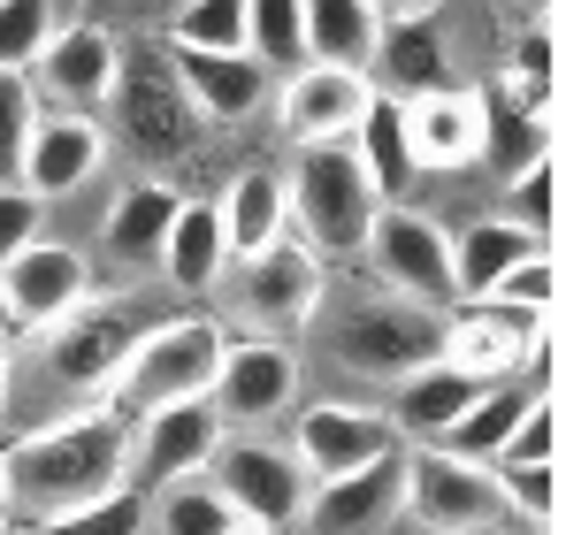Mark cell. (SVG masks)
Wrapping results in <instances>:
<instances>
[{
	"instance_id": "cell-1",
	"label": "cell",
	"mask_w": 566,
	"mask_h": 535,
	"mask_svg": "<svg viewBox=\"0 0 566 535\" xmlns=\"http://www.w3.org/2000/svg\"><path fill=\"white\" fill-rule=\"evenodd\" d=\"M123 466H130V421L115 406H85V413H62L46 429L0 437V490H8V513L23 528L123 490Z\"/></svg>"
},
{
	"instance_id": "cell-2",
	"label": "cell",
	"mask_w": 566,
	"mask_h": 535,
	"mask_svg": "<svg viewBox=\"0 0 566 535\" xmlns=\"http://www.w3.org/2000/svg\"><path fill=\"white\" fill-rule=\"evenodd\" d=\"M314 345L337 375L353 382H406L421 375L437 345H444V314L398 298V291H329L322 314H314Z\"/></svg>"
},
{
	"instance_id": "cell-3",
	"label": "cell",
	"mask_w": 566,
	"mask_h": 535,
	"mask_svg": "<svg viewBox=\"0 0 566 535\" xmlns=\"http://www.w3.org/2000/svg\"><path fill=\"white\" fill-rule=\"evenodd\" d=\"M107 138L123 146V154H138L146 169H177L199 154V138H207V123H199V107H191L185 77H177V54L161 46V39H130V46H115V85H107Z\"/></svg>"
},
{
	"instance_id": "cell-4",
	"label": "cell",
	"mask_w": 566,
	"mask_h": 535,
	"mask_svg": "<svg viewBox=\"0 0 566 535\" xmlns=\"http://www.w3.org/2000/svg\"><path fill=\"white\" fill-rule=\"evenodd\" d=\"M382 199L368 169L353 161V146H298L291 177H283V230H298L291 245H306L314 261H353L368 253V230H376Z\"/></svg>"
},
{
	"instance_id": "cell-5",
	"label": "cell",
	"mask_w": 566,
	"mask_h": 535,
	"mask_svg": "<svg viewBox=\"0 0 566 535\" xmlns=\"http://www.w3.org/2000/svg\"><path fill=\"white\" fill-rule=\"evenodd\" d=\"M222 345H230V329H222L214 314H169V322H154V329L130 345L115 390H107V406H115L123 421H138V413H161V406L207 398Z\"/></svg>"
},
{
	"instance_id": "cell-6",
	"label": "cell",
	"mask_w": 566,
	"mask_h": 535,
	"mask_svg": "<svg viewBox=\"0 0 566 535\" xmlns=\"http://www.w3.org/2000/svg\"><path fill=\"white\" fill-rule=\"evenodd\" d=\"M154 329V314H146V298L138 291H123V298H85V306H70L62 322H46L39 337V367H46V382H62L70 398H99L107 406V390H115V375H123V359L130 345Z\"/></svg>"
},
{
	"instance_id": "cell-7",
	"label": "cell",
	"mask_w": 566,
	"mask_h": 535,
	"mask_svg": "<svg viewBox=\"0 0 566 535\" xmlns=\"http://www.w3.org/2000/svg\"><path fill=\"white\" fill-rule=\"evenodd\" d=\"M398 466H406L398 513H406V521H421L429 535H490L497 521H505L490 466H474V459H460V451L413 444L406 459H398Z\"/></svg>"
},
{
	"instance_id": "cell-8",
	"label": "cell",
	"mask_w": 566,
	"mask_h": 535,
	"mask_svg": "<svg viewBox=\"0 0 566 535\" xmlns=\"http://www.w3.org/2000/svg\"><path fill=\"white\" fill-rule=\"evenodd\" d=\"M207 482L230 497V513L238 521H261V528H298V513H306V466L291 459V444H269V437H253V429H222V444L207 459Z\"/></svg>"
},
{
	"instance_id": "cell-9",
	"label": "cell",
	"mask_w": 566,
	"mask_h": 535,
	"mask_svg": "<svg viewBox=\"0 0 566 535\" xmlns=\"http://www.w3.org/2000/svg\"><path fill=\"white\" fill-rule=\"evenodd\" d=\"M222 283H230V314L253 322L261 337L314 329V314H322V298H329V268L314 261L306 245H291V238H276V245L253 253V261H230Z\"/></svg>"
},
{
	"instance_id": "cell-10",
	"label": "cell",
	"mask_w": 566,
	"mask_h": 535,
	"mask_svg": "<svg viewBox=\"0 0 566 535\" xmlns=\"http://www.w3.org/2000/svg\"><path fill=\"white\" fill-rule=\"evenodd\" d=\"M368 261H376L382 291H398V298H413V306H429V314L460 306V298H452V230H444L437 214L406 207V199L376 214Z\"/></svg>"
},
{
	"instance_id": "cell-11",
	"label": "cell",
	"mask_w": 566,
	"mask_h": 535,
	"mask_svg": "<svg viewBox=\"0 0 566 535\" xmlns=\"http://www.w3.org/2000/svg\"><path fill=\"white\" fill-rule=\"evenodd\" d=\"M207 406L222 429H261L298 406V353L283 337H230L214 359V382H207Z\"/></svg>"
},
{
	"instance_id": "cell-12",
	"label": "cell",
	"mask_w": 566,
	"mask_h": 535,
	"mask_svg": "<svg viewBox=\"0 0 566 535\" xmlns=\"http://www.w3.org/2000/svg\"><path fill=\"white\" fill-rule=\"evenodd\" d=\"M552 345V322L544 314H513V306H460L452 322H444V345L437 359L444 367H460L474 382H505V375H528L536 359Z\"/></svg>"
},
{
	"instance_id": "cell-13",
	"label": "cell",
	"mask_w": 566,
	"mask_h": 535,
	"mask_svg": "<svg viewBox=\"0 0 566 535\" xmlns=\"http://www.w3.org/2000/svg\"><path fill=\"white\" fill-rule=\"evenodd\" d=\"M214 444H222V421H214L207 398H191V406H161V413H138V421H130V466H123V490L154 497V490H169V482H185V474H207Z\"/></svg>"
},
{
	"instance_id": "cell-14",
	"label": "cell",
	"mask_w": 566,
	"mask_h": 535,
	"mask_svg": "<svg viewBox=\"0 0 566 535\" xmlns=\"http://www.w3.org/2000/svg\"><path fill=\"white\" fill-rule=\"evenodd\" d=\"M390 451H406L398 429L376 406H353V398H314L291 421V459L306 466V482H337V474H353L368 459H390Z\"/></svg>"
},
{
	"instance_id": "cell-15",
	"label": "cell",
	"mask_w": 566,
	"mask_h": 535,
	"mask_svg": "<svg viewBox=\"0 0 566 535\" xmlns=\"http://www.w3.org/2000/svg\"><path fill=\"white\" fill-rule=\"evenodd\" d=\"M93 298V261L77 245H54V238H31L15 261H0V306H8V329H46L62 322L70 306Z\"/></svg>"
},
{
	"instance_id": "cell-16",
	"label": "cell",
	"mask_w": 566,
	"mask_h": 535,
	"mask_svg": "<svg viewBox=\"0 0 566 535\" xmlns=\"http://www.w3.org/2000/svg\"><path fill=\"white\" fill-rule=\"evenodd\" d=\"M368 99H376V85H368L360 70L306 62V70H291V77H283L276 123H283V138H291V146H353V130H360Z\"/></svg>"
},
{
	"instance_id": "cell-17",
	"label": "cell",
	"mask_w": 566,
	"mask_h": 535,
	"mask_svg": "<svg viewBox=\"0 0 566 535\" xmlns=\"http://www.w3.org/2000/svg\"><path fill=\"white\" fill-rule=\"evenodd\" d=\"M115 46H123V39H115L107 23H54L46 54L23 70L31 92H39V107H62V115H93V107H107Z\"/></svg>"
},
{
	"instance_id": "cell-18",
	"label": "cell",
	"mask_w": 566,
	"mask_h": 535,
	"mask_svg": "<svg viewBox=\"0 0 566 535\" xmlns=\"http://www.w3.org/2000/svg\"><path fill=\"white\" fill-rule=\"evenodd\" d=\"M398 459H406V451L368 459V466H353V474H337V482H314L298 528L306 535H382L398 521V490H406V466H398Z\"/></svg>"
},
{
	"instance_id": "cell-19",
	"label": "cell",
	"mask_w": 566,
	"mask_h": 535,
	"mask_svg": "<svg viewBox=\"0 0 566 535\" xmlns=\"http://www.w3.org/2000/svg\"><path fill=\"white\" fill-rule=\"evenodd\" d=\"M474 107H482V154L474 161H490L497 183H513L521 169L552 161V99H536L513 77H497V85L474 92Z\"/></svg>"
},
{
	"instance_id": "cell-20",
	"label": "cell",
	"mask_w": 566,
	"mask_h": 535,
	"mask_svg": "<svg viewBox=\"0 0 566 535\" xmlns=\"http://www.w3.org/2000/svg\"><path fill=\"white\" fill-rule=\"evenodd\" d=\"M99 161H107V130H99L93 115H39L15 183L31 199H70V191H85L99 177Z\"/></svg>"
},
{
	"instance_id": "cell-21",
	"label": "cell",
	"mask_w": 566,
	"mask_h": 535,
	"mask_svg": "<svg viewBox=\"0 0 566 535\" xmlns=\"http://www.w3.org/2000/svg\"><path fill=\"white\" fill-rule=\"evenodd\" d=\"M398 123H406V154H413V177H429V169H474V154H482V107H474V92L444 85V92H421V99H406L398 107Z\"/></svg>"
},
{
	"instance_id": "cell-22",
	"label": "cell",
	"mask_w": 566,
	"mask_h": 535,
	"mask_svg": "<svg viewBox=\"0 0 566 535\" xmlns=\"http://www.w3.org/2000/svg\"><path fill=\"white\" fill-rule=\"evenodd\" d=\"M368 85L382 99H421V92H444L452 85V39L437 31V15H398L382 23L376 54H368Z\"/></svg>"
},
{
	"instance_id": "cell-23",
	"label": "cell",
	"mask_w": 566,
	"mask_h": 535,
	"mask_svg": "<svg viewBox=\"0 0 566 535\" xmlns=\"http://www.w3.org/2000/svg\"><path fill=\"white\" fill-rule=\"evenodd\" d=\"M177 54V46H169ZM177 77H185L191 107L207 130H238L269 107V70L253 54H177Z\"/></svg>"
},
{
	"instance_id": "cell-24",
	"label": "cell",
	"mask_w": 566,
	"mask_h": 535,
	"mask_svg": "<svg viewBox=\"0 0 566 535\" xmlns=\"http://www.w3.org/2000/svg\"><path fill=\"white\" fill-rule=\"evenodd\" d=\"M474 398H482V382H474V375L444 367V359H429L421 375L390 382V406H382V421L398 429V444H444V437H452V421L468 413Z\"/></svg>"
},
{
	"instance_id": "cell-25",
	"label": "cell",
	"mask_w": 566,
	"mask_h": 535,
	"mask_svg": "<svg viewBox=\"0 0 566 535\" xmlns=\"http://www.w3.org/2000/svg\"><path fill=\"white\" fill-rule=\"evenodd\" d=\"M177 183L161 177H130L115 199H107V253L123 275H154L161 268V238H169V222H177Z\"/></svg>"
},
{
	"instance_id": "cell-26",
	"label": "cell",
	"mask_w": 566,
	"mask_h": 535,
	"mask_svg": "<svg viewBox=\"0 0 566 535\" xmlns=\"http://www.w3.org/2000/svg\"><path fill=\"white\" fill-rule=\"evenodd\" d=\"M222 268H230V245H222V214L214 199H177V222L161 238V283L169 291H222Z\"/></svg>"
},
{
	"instance_id": "cell-27",
	"label": "cell",
	"mask_w": 566,
	"mask_h": 535,
	"mask_svg": "<svg viewBox=\"0 0 566 535\" xmlns=\"http://www.w3.org/2000/svg\"><path fill=\"white\" fill-rule=\"evenodd\" d=\"M528 253H552V245H536L521 222H505V214H482L468 230H452V298L474 306V298H490V283L505 275V268H521Z\"/></svg>"
},
{
	"instance_id": "cell-28",
	"label": "cell",
	"mask_w": 566,
	"mask_h": 535,
	"mask_svg": "<svg viewBox=\"0 0 566 535\" xmlns=\"http://www.w3.org/2000/svg\"><path fill=\"white\" fill-rule=\"evenodd\" d=\"M214 214H222V245H230V261L269 253L276 238H291V230H283V169H238V177L222 183Z\"/></svg>"
},
{
	"instance_id": "cell-29",
	"label": "cell",
	"mask_w": 566,
	"mask_h": 535,
	"mask_svg": "<svg viewBox=\"0 0 566 535\" xmlns=\"http://www.w3.org/2000/svg\"><path fill=\"white\" fill-rule=\"evenodd\" d=\"M298 31H306V62H329V70H360L368 77L382 15H376V0H298Z\"/></svg>"
},
{
	"instance_id": "cell-30",
	"label": "cell",
	"mask_w": 566,
	"mask_h": 535,
	"mask_svg": "<svg viewBox=\"0 0 566 535\" xmlns=\"http://www.w3.org/2000/svg\"><path fill=\"white\" fill-rule=\"evenodd\" d=\"M536 390H544L536 375H505V382H482V398H474L468 413L452 421L444 451H460V459H474V466H490V459L505 451V437H513V421L528 413V398H536Z\"/></svg>"
},
{
	"instance_id": "cell-31",
	"label": "cell",
	"mask_w": 566,
	"mask_h": 535,
	"mask_svg": "<svg viewBox=\"0 0 566 535\" xmlns=\"http://www.w3.org/2000/svg\"><path fill=\"white\" fill-rule=\"evenodd\" d=\"M353 161L368 169V183H376L382 207H398L406 191H413V154H406V123H398V99H368V115H360V130H353Z\"/></svg>"
},
{
	"instance_id": "cell-32",
	"label": "cell",
	"mask_w": 566,
	"mask_h": 535,
	"mask_svg": "<svg viewBox=\"0 0 566 535\" xmlns=\"http://www.w3.org/2000/svg\"><path fill=\"white\" fill-rule=\"evenodd\" d=\"M230 497L207 482V474H185L169 490L146 497V535H230Z\"/></svg>"
},
{
	"instance_id": "cell-33",
	"label": "cell",
	"mask_w": 566,
	"mask_h": 535,
	"mask_svg": "<svg viewBox=\"0 0 566 535\" xmlns=\"http://www.w3.org/2000/svg\"><path fill=\"white\" fill-rule=\"evenodd\" d=\"M245 54H253L269 77H291V70H306L298 0H245Z\"/></svg>"
},
{
	"instance_id": "cell-34",
	"label": "cell",
	"mask_w": 566,
	"mask_h": 535,
	"mask_svg": "<svg viewBox=\"0 0 566 535\" xmlns=\"http://www.w3.org/2000/svg\"><path fill=\"white\" fill-rule=\"evenodd\" d=\"M177 54H245V0H185L169 15Z\"/></svg>"
},
{
	"instance_id": "cell-35",
	"label": "cell",
	"mask_w": 566,
	"mask_h": 535,
	"mask_svg": "<svg viewBox=\"0 0 566 535\" xmlns=\"http://www.w3.org/2000/svg\"><path fill=\"white\" fill-rule=\"evenodd\" d=\"M490 482H497V505L521 528H552L559 521V459L552 466H490Z\"/></svg>"
},
{
	"instance_id": "cell-36",
	"label": "cell",
	"mask_w": 566,
	"mask_h": 535,
	"mask_svg": "<svg viewBox=\"0 0 566 535\" xmlns=\"http://www.w3.org/2000/svg\"><path fill=\"white\" fill-rule=\"evenodd\" d=\"M31 535H146V497L138 490H107L77 513H54V521H31Z\"/></svg>"
},
{
	"instance_id": "cell-37",
	"label": "cell",
	"mask_w": 566,
	"mask_h": 535,
	"mask_svg": "<svg viewBox=\"0 0 566 535\" xmlns=\"http://www.w3.org/2000/svg\"><path fill=\"white\" fill-rule=\"evenodd\" d=\"M505 222H521L536 245L559 238V161H536V169H521L505 183Z\"/></svg>"
},
{
	"instance_id": "cell-38",
	"label": "cell",
	"mask_w": 566,
	"mask_h": 535,
	"mask_svg": "<svg viewBox=\"0 0 566 535\" xmlns=\"http://www.w3.org/2000/svg\"><path fill=\"white\" fill-rule=\"evenodd\" d=\"M39 92L23 70H0V183L23 177V146H31V130H39Z\"/></svg>"
},
{
	"instance_id": "cell-39",
	"label": "cell",
	"mask_w": 566,
	"mask_h": 535,
	"mask_svg": "<svg viewBox=\"0 0 566 535\" xmlns=\"http://www.w3.org/2000/svg\"><path fill=\"white\" fill-rule=\"evenodd\" d=\"M559 459V390L544 382L536 398H528V413L513 421V437H505V451L490 459V466H552Z\"/></svg>"
},
{
	"instance_id": "cell-40",
	"label": "cell",
	"mask_w": 566,
	"mask_h": 535,
	"mask_svg": "<svg viewBox=\"0 0 566 535\" xmlns=\"http://www.w3.org/2000/svg\"><path fill=\"white\" fill-rule=\"evenodd\" d=\"M54 39V0H0V70H31Z\"/></svg>"
},
{
	"instance_id": "cell-41",
	"label": "cell",
	"mask_w": 566,
	"mask_h": 535,
	"mask_svg": "<svg viewBox=\"0 0 566 535\" xmlns=\"http://www.w3.org/2000/svg\"><path fill=\"white\" fill-rule=\"evenodd\" d=\"M552 298H559V261L552 253H528L521 268H505L497 283H490V306H513V314H544L552 322ZM482 306V298H474Z\"/></svg>"
},
{
	"instance_id": "cell-42",
	"label": "cell",
	"mask_w": 566,
	"mask_h": 535,
	"mask_svg": "<svg viewBox=\"0 0 566 535\" xmlns=\"http://www.w3.org/2000/svg\"><path fill=\"white\" fill-rule=\"evenodd\" d=\"M521 92H536V99H552L559 92V39H552V15H536L528 31H521V46H513V70H505Z\"/></svg>"
},
{
	"instance_id": "cell-43",
	"label": "cell",
	"mask_w": 566,
	"mask_h": 535,
	"mask_svg": "<svg viewBox=\"0 0 566 535\" xmlns=\"http://www.w3.org/2000/svg\"><path fill=\"white\" fill-rule=\"evenodd\" d=\"M46 222V199H31L23 183H0V261H15Z\"/></svg>"
},
{
	"instance_id": "cell-44",
	"label": "cell",
	"mask_w": 566,
	"mask_h": 535,
	"mask_svg": "<svg viewBox=\"0 0 566 535\" xmlns=\"http://www.w3.org/2000/svg\"><path fill=\"white\" fill-rule=\"evenodd\" d=\"M8 406H15V353L0 337V437H8Z\"/></svg>"
},
{
	"instance_id": "cell-45",
	"label": "cell",
	"mask_w": 566,
	"mask_h": 535,
	"mask_svg": "<svg viewBox=\"0 0 566 535\" xmlns=\"http://www.w3.org/2000/svg\"><path fill=\"white\" fill-rule=\"evenodd\" d=\"M444 0H376V15L382 23H398V15H437Z\"/></svg>"
},
{
	"instance_id": "cell-46",
	"label": "cell",
	"mask_w": 566,
	"mask_h": 535,
	"mask_svg": "<svg viewBox=\"0 0 566 535\" xmlns=\"http://www.w3.org/2000/svg\"><path fill=\"white\" fill-rule=\"evenodd\" d=\"M230 535H276V528H261V521H230Z\"/></svg>"
},
{
	"instance_id": "cell-47",
	"label": "cell",
	"mask_w": 566,
	"mask_h": 535,
	"mask_svg": "<svg viewBox=\"0 0 566 535\" xmlns=\"http://www.w3.org/2000/svg\"><path fill=\"white\" fill-rule=\"evenodd\" d=\"M0 535H15V513H8V490H0Z\"/></svg>"
},
{
	"instance_id": "cell-48",
	"label": "cell",
	"mask_w": 566,
	"mask_h": 535,
	"mask_svg": "<svg viewBox=\"0 0 566 535\" xmlns=\"http://www.w3.org/2000/svg\"><path fill=\"white\" fill-rule=\"evenodd\" d=\"M497 535H552V528H497Z\"/></svg>"
},
{
	"instance_id": "cell-49",
	"label": "cell",
	"mask_w": 566,
	"mask_h": 535,
	"mask_svg": "<svg viewBox=\"0 0 566 535\" xmlns=\"http://www.w3.org/2000/svg\"><path fill=\"white\" fill-rule=\"evenodd\" d=\"M528 8H536V15H552V0H528Z\"/></svg>"
},
{
	"instance_id": "cell-50",
	"label": "cell",
	"mask_w": 566,
	"mask_h": 535,
	"mask_svg": "<svg viewBox=\"0 0 566 535\" xmlns=\"http://www.w3.org/2000/svg\"><path fill=\"white\" fill-rule=\"evenodd\" d=\"M0 337H8V306H0Z\"/></svg>"
}]
</instances>
